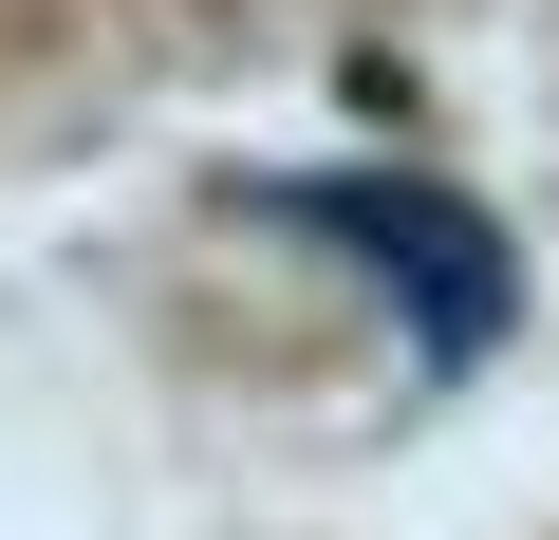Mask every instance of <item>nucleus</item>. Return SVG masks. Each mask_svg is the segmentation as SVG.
<instances>
[{
	"mask_svg": "<svg viewBox=\"0 0 559 540\" xmlns=\"http://www.w3.org/2000/svg\"><path fill=\"white\" fill-rule=\"evenodd\" d=\"M242 224L318 242L355 299H392V336H411V373H429V392H466V373L522 336V242H503L448 168H261V187H242Z\"/></svg>",
	"mask_w": 559,
	"mask_h": 540,
	"instance_id": "nucleus-1",
	"label": "nucleus"
}]
</instances>
